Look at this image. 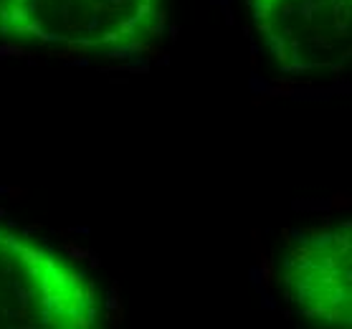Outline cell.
Returning <instances> with one entry per match:
<instances>
[{"label": "cell", "instance_id": "7a4b0ae2", "mask_svg": "<svg viewBox=\"0 0 352 329\" xmlns=\"http://www.w3.org/2000/svg\"><path fill=\"white\" fill-rule=\"evenodd\" d=\"M94 284L56 251L0 225V329H91Z\"/></svg>", "mask_w": 352, "mask_h": 329}, {"label": "cell", "instance_id": "277c9868", "mask_svg": "<svg viewBox=\"0 0 352 329\" xmlns=\"http://www.w3.org/2000/svg\"><path fill=\"white\" fill-rule=\"evenodd\" d=\"M284 291L302 317L324 327L352 324L350 223L307 233L284 261Z\"/></svg>", "mask_w": 352, "mask_h": 329}, {"label": "cell", "instance_id": "6da1fadb", "mask_svg": "<svg viewBox=\"0 0 352 329\" xmlns=\"http://www.w3.org/2000/svg\"><path fill=\"white\" fill-rule=\"evenodd\" d=\"M165 0H0V33L25 46L127 54L147 46Z\"/></svg>", "mask_w": 352, "mask_h": 329}, {"label": "cell", "instance_id": "3957f363", "mask_svg": "<svg viewBox=\"0 0 352 329\" xmlns=\"http://www.w3.org/2000/svg\"><path fill=\"white\" fill-rule=\"evenodd\" d=\"M266 51L281 71H337L350 56L352 0H248Z\"/></svg>", "mask_w": 352, "mask_h": 329}]
</instances>
